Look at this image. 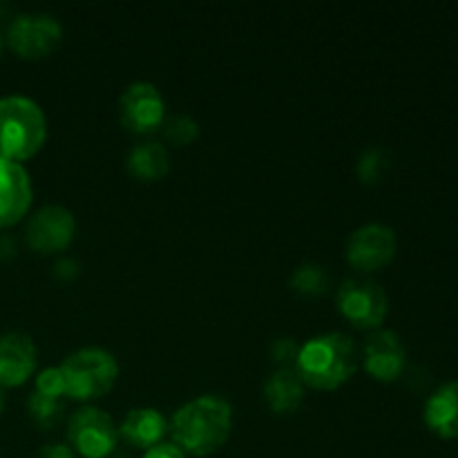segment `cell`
I'll use <instances>...</instances> for the list:
<instances>
[{
	"label": "cell",
	"instance_id": "obj_1",
	"mask_svg": "<svg viewBox=\"0 0 458 458\" xmlns=\"http://www.w3.org/2000/svg\"><path fill=\"white\" fill-rule=\"evenodd\" d=\"M231 403L215 394H204L183 403L170 420L174 445L195 456L217 452L231 437Z\"/></svg>",
	"mask_w": 458,
	"mask_h": 458
},
{
	"label": "cell",
	"instance_id": "obj_2",
	"mask_svg": "<svg viewBox=\"0 0 458 458\" xmlns=\"http://www.w3.org/2000/svg\"><path fill=\"white\" fill-rule=\"evenodd\" d=\"M295 371L302 383L318 389H335L356 371V347L343 331L313 335L300 347Z\"/></svg>",
	"mask_w": 458,
	"mask_h": 458
},
{
	"label": "cell",
	"instance_id": "obj_3",
	"mask_svg": "<svg viewBox=\"0 0 458 458\" xmlns=\"http://www.w3.org/2000/svg\"><path fill=\"white\" fill-rule=\"evenodd\" d=\"M47 139L43 107L25 94L0 97V157L12 161L30 159Z\"/></svg>",
	"mask_w": 458,
	"mask_h": 458
},
{
	"label": "cell",
	"instance_id": "obj_4",
	"mask_svg": "<svg viewBox=\"0 0 458 458\" xmlns=\"http://www.w3.org/2000/svg\"><path fill=\"white\" fill-rule=\"evenodd\" d=\"M65 394L79 401H92L112 389L119 376V362L103 347H81L63 358Z\"/></svg>",
	"mask_w": 458,
	"mask_h": 458
},
{
	"label": "cell",
	"instance_id": "obj_5",
	"mask_svg": "<svg viewBox=\"0 0 458 458\" xmlns=\"http://www.w3.org/2000/svg\"><path fill=\"white\" fill-rule=\"evenodd\" d=\"M335 304L352 325L374 329L389 311V298L383 286L369 277H347L338 286Z\"/></svg>",
	"mask_w": 458,
	"mask_h": 458
},
{
	"label": "cell",
	"instance_id": "obj_6",
	"mask_svg": "<svg viewBox=\"0 0 458 458\" xmlns=\"http://www.w3.org/2000/svg\"><path fill=\"white\" fill-rule=\"evenodd\" d=\"M67 438L85 458H106L116 447L119 428L107 411L85 405L72 411L67 420Z\"/></svg>",
	"mask_w": 458,
	"mask_h": 458
},
{
	"label": "cell",
	"instance_id": "obj_7",
	"mask_svg": "<svg viewBox=\"0 0 458 458\" xmlns=\"http://www.w3.org/2000/svg\"><path fill=\"white\" fill-rule=\"evenodd\" d=\"M63 38V25L56 16L45 12H27L12 18L7 43L25 58H40L52 52Z\"/></svg>",
	"mask_w": 458,
	"mask_h": 458
},
{
	"label": "cell",
	"instance_id": "obj_8",
	"mask_svg": "<svg viewBox=\"0 0 458 458\" xmlns=\"http://www.w3.org/2000/svg\"><path fill=\"white\" fill-rule=\"evenodd\" d=\"M398 249L396 233L392 226L369 222L358 226L347 240V259L360 271H374L394 259Z\"/></svg>",
	"mask_w": 458,
	"mask_h": 458
},
{
	"label": "cell",
	"instance_id": "obj_9",
	"mask_svg": "<svg viewBox=\"0 0 458 458\" xmlns=\"http://www.w3.org/2000/svg\"><path fill=\"white\" fill-rule=\"evenodd\" d=\"M119 114L134 132H152L165 119L164 94L150 81H134L121 92Z\"/></svg>",
	"mask_w": 458,
	"mask_h": 458
},
{
	"label": "cell",
	"instance_id": "obj_10",
	"mask_svg": "<svg viewBox=\"0 0 458 458\" xmlns=\"http://www.w3.org/2000/svg\"><path fill=\"white\" fill-rule=\"evenodd\" d=\"M76 233V219L67 206L47 204L36 210L30 217L25 228V237L31 249L40 253H52V250H63Z\"/></svg>",
	"mask_w": 458,
	"mask_h": 458
},
{
	"label": "cell",
	"instance_id": "obj_11",
	"mask_svg": "<svg viewBox=\"0 0 458 458\" xmlns=\"http://www.w3.org/2000/svg\"><path fill=\"white\" fill-rule=\"evenodd\" d=\"M34 199L31 177L21 161L0 157V228L22 219Z\"/></svg>",
	"mask_w": 458,
	"mask_h": 458
},
{
	"label": "cell",
	"instance_id": "obj_12",
	"mask_svg": "<svg viewBox=\"0 0 458 458\" xmlns=\"http://www.w3.org/2000/svg\"><path fill=\"white\" fill-rule=\"evenodd\" d=\"M407 362V349L392 329H376L365 340V367L374 378L396 380Z\"/></svg>",
	"mask_w": 458,
	"mask_h": 458
},
{
	"label": "cell",
	"instance_id": "obj_13",
	"mask_svg": "<svg viewBox=\"0 0 458 458\" xmlns=\"http://www.w3.org/2000/svg\"><path fill=\"white\" fill-rule=\"evenodd\" d=\"M36 369V344L22 331L0 335V385L13 387L25 383Z\"/></svg>",
	"mask_w": 458,
	"mask_h": 458
},
{
	"label": "cell",
	"instance_id": "obj_14",
	"mask_svg": "<svg viewBox=\"0 0 458 458\" xmlns=\"http://www.w3.org/2000/svg\"><path fill=\"white\" fill-rule=\"evenodd\" d=\"M425 425L441 438H458V383L441 385L428 398L423 410Z\"/></svg>",
	"mask_w": 458,
	"mask_h": 458
},
{
	"label": "cell",
	"instance_id": "obj_15",
	"mask_svg": "<svg viewBox=\"0 0 458 458\" xmlns=\"http://www.w3.org/2000/svg\"><path fill=\"white\" fill-rule=\"evenodd\" d=\"M168 423H165L164 414L155 407H134L123 416L119 428V437H123L130 445L134 447H148L157 445L164 438Z\"/></svg>",
	"mask_w": 458,
	"mask_h": 458
},
{
	"label": "cell",
	"instance_id": "obj_16",
	"mask_svg": "<svg viewBox=\"0 0 458 458\" xmlns=\"http://www.w3.org/2000/svg\"><path fill=\"white\" fill-rule=\"evenodd\" d=\"M264 398L273 411H293L304 398V383L291 367H280L264 380Z\"/></svg>",
	"mask_w": 458,
	"mask_h": 458
},
{
	"label": "cell",
	"instance_id": "obj_17",
	"mask_svg": "<svg viewBox=\"0 0 458 458\" xmlns=\"http://www.w3.org/2000/svg\"><path fill=\"white\" fill-rule=\"evenodd\" d=\"M125 165H128L134 177L152 182V179H161L168 173L170 157L164 143L148 139V141L132 146V150L128 152V159H125Z\"/></svg>",
	"mask_w": 458,
	"mask_h": 458
},
{
	"label": "cell",
	"instance_id": "obj_18",
	"mask_svg": "<svg viewBox=\"0 0 458 458\" xmlns=\"http://www.w3.org/2000/svg\"><path fill=\"white\" fill-rule=\"evenodd\" d=\"M27 410H30V416L40 425V428H52V425L58 423L63 414V401L61 398L45 396L40 392H31L30 398H27Z\"/></svg>",
	"mask_w": 458,
	"mask_h": 458
},
{
	"label": "cell",
	"instance_id": "obj_19",
	"mask_svg": "<svg viewBox=\"0 0 458 458\" xmlns=\"http://www.w3.org/2000/svg\"><path fill=\"white\" fill-rule=\"evenodd\" d=\"M291 286L300 293H325L327 286H329V273L318 264H302L291 276Z\"/></svg>",
	"mask_w": 458,
	"mask_h": 458
},
{
	"label": "cell",
	"instance_id": "obj_20",
	"mask_svg": "<svg viewBox=\"0 0 458 458\" xmlns=\"http://www.w3.org/2000/svg\"><path fill=\"white\" fill-rule=\"evenodd\" d=\"M387 168L389 159L387 155H385V150H380V148H367L360 155V159H358L356 173L365 183H374L387 173Z\"/></svg>",
	"mask_w": 458,
	"mask_h": 458
},
{
	"label": "cell",
	"instance_id": "obj_21",
	"mask_svg": "<svg viewBox=\"0 0 458 458\" xmlns=\"http://www.w3.org/2000/svg\"><path fill=\"white\" fill-rule=\"evenodd\" d=\"M199 134V125L192 116L188 114H174L165 121V137L177 146H186L192 139Z\"/></svg>",
	"mask_w": 458,
	"mask_h": 458
},
{
	"label": "cell",
	"instance_id": "obj_22",
	"mask_svg": "<svg viewBox=\"0 0 458 458\" xmlns=\"http://www.w3.org/2000/svg\"><path fill=\"white\" fill-rule=\"evenodd\" d=\"M36 392L52 398H63V394H65V378H63L61 367H45L36 376Z\"/></svg>",
	"mask_w": 458,
	"mask_h": 458
},
{
	"label": "cell",
	"instance_id": "obj_23",
	"mask_svg": "<svg viewBox=\"0 0 458 458\" xmlns=\"http://www.w3.org/2000/svg\"><path fill=\"white\" fill-rule=\"evenodd\" d=\"M298 352L300 347L293 343V338H277L271 347L273 358H276L277 362H282V367H286V362H289L291 358H298Z\"/></svg>",
	"mask_w": 458,
	"mask_h": 458
},
{
	"label": "cell",
	"instance_id": "obj_24",
	"mask_svg": "<svg viewBox=\"0 0 458 458\" xmlns=\"http://www.w3.org/2000/svg\"><path fill=\"white\" fill-rule=\"evenodd\" d=\"M143 458H188L186 452L182 447H177L174 443H157V445L148 447Z\"/></svg>",
	"mask_w": 458,
	"mask_h": 458
},
{
	"label": "cell",
	"instance_id": "obj_25",
	"mask_svg": "<svg viewBox=\"0 0 458 458\" xmlns=\"http://www.w3.org/2000/svg\"><path fill=\"white\" fill-rule=\"evenodd\" d=\"M38 458H74V452L67 443H47L40 447Z\"/></svg>",
	"mask_w": 458,
	"mask_h": 458
},
{
	"label": "cell",
	"instance_id": "obj_26",
	"mask_svg": "<svg viewBox=\"0 0 458 458\" xmlns=\"http://www.w3.org/2000/svg\"><path fill=\"white\" fill-rule=\"evenodd\" d=\"M54 273L61 277H74L79 273V262L74 258H61L54 264Z\"/></svg>",
	"mask_w": 458,
	"mask_h": 458
},
{
	"label": "cell",
	"instance_id": "obj_27",
	"mask_svg": "<svg viewBox=\"0 0 458 458\" xmlns=\"http://www.w3.org/2000/svg\"><path fill=\"white\" fill-rule=\"evenodd\" d=\"M4 403H7V394H4V387L0 385V411L4 410Z\"/></svg>",
	"mask_w": 458,
	"mask_h": 458
},
{
	"label": "cell",
	"instance_id": "obj_28",
	"mask_svg": "<svg viewBox=\"0 0 458 458\" xmlns=\"http://www.w3.org/2000/svg\"><path fill=\"white\" fill-rule=\"evenodd\" d=\"M3 47H4V38H3V34H0V54H3Z\"/></svg>",
	"mask_w": 458,
	"mask_h": 458
}]
</instances>
